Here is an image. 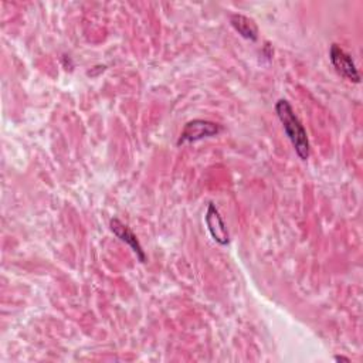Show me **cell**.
Instances as JSON below:
<instances>
[{
  "label": "cell",
  "instance_id": "6da1fadb",
  "mask_svg": "<svg viewBox=\"0 0 363 363\" xmlns=\"http://www.w3.org/2000/svg\"><path fill=\"white\" fill-rule=\"evenodd\" d=\"M276 112L278 115V119L281 121L285 135L294 147L295 154L301 161L305 162L309 158V141L307 131L302 127L298 116L295 115L291 104L287 99H280L276 104Z\"/></svg>",
  "mask_w": 363,
  "mask_h": 363
},
{
  "label": "cell",
  "instance_id": "7a4b0ae2",
  "mask_svg": "<svg viewBox=\"0 0 363 363\" xmlns=\"http://www.w3.org/2000/svg\"><path fill=\"white\" fill-rule=\"evenodd\" d=\"M221 133V127L219 124L211 123V121L204 119H193L187 123L179 137L178 145L189 144V142H197L204 138L216 137Z\"/></svg>",
  "mask_w": 363,
  "mask_h": 363
},
{
  "label": "cell",
  "instance_id": "3957f363",
  "mask_svg": "<svg viewBox=\"0 0 363 363\" xmlns=\"http://www.w3.org/2000/svg\"><path fill=\"white\" fill-rule=\"evenodd\" d=\"M329 59L335 70L347 81L359 84L360 82V74L356 68V64L350 54H347L345 50H342L338 44H332L329 51Z\"/></svg>",
  "mask_w": 363,
  "mask_h": 363
},
{
  "label": "cell",
  "instance_id": "277c9868",
  "mask_svg": "<svg viewBox=\"0 0 363 363\" xmlns=\"http://www.w3.org/2000/svg\"><path fill=\"white\" fill-rule=\"evenodd\" d=\"M109 227L112 230V233L123 241V243L128 245L131 247V250L137 254V259L141 262V263H145L147 262V254L140 243V240L137 238V235L134 234V231L127 226L124 224L123 221H121L119 219H112L109 221Z\"/></svg>",
  "mask_w": 363,
  "mask_h": 363
},
{
  "label": "cell",
  "instance_id": "5b68a950",
  "mask_svg": "<svg viewBox=\"0 0 363 363\" xmlns=\"http://www.w3.org/2000/svg\"><path fill=\"white\" fill-rule=\"evenodd\" d=\"M204 220H206L207 230L211 234V237H213V240L216 241V243H219L220 246L228 245L230 235H228L227 227H226V224H224L219 210L216 209V206L213 203H210L207 206V211H206Z\"/></svg>",
  "mask_w": 363,
  "mask_h": 363
},
{
  "label": "cell",
  "instance_id": "8992f818",
  "mask_svg": "<svg viewBox=\"0 0 363 363\" xmlns=\"http://www.w3.org/2000/svg\"><path fill=\"white\" fill-rule=\"evenodd\" d=\"M230 23L234 27V30L243 39H247L252 42H256L259 39V29L254 20L243 15H233L230 18Z\"/></svg>",
  "mask_w": 363,
  "mask_h": 363
},
{
  "label": "cell",
  "instance_id": "52a82bcc",
  "mask_svg": "<svg viewBox=\"0 0 363 363\" xmlns=\"http://www.w3.org/2000/svg\"><path fill=\"white\" fill-rule=\"evenodd\" d=\"M335 360H342V362H350L347 357H342V356H335Z\"/></svg>",
  "mask_w": 363,
  "mask_h": 363
}]
</instances>
